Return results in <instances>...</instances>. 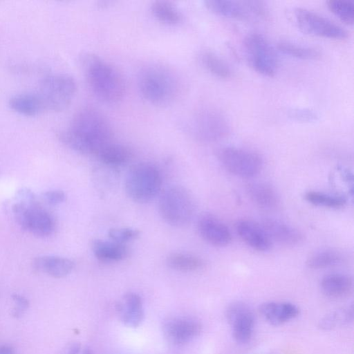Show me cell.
Masks as SVG:
<instances>
[{"label":"cell","instance_id":"obj_1","mask_svg":"<svg viewBox=\"0 0 354 354\" xmlns=\"http://www.w3.org/2000/svg\"><path fill=\"white\" fill-rule=\"evenodd\" d=\"M113 130L105 115L93 107H84L73 115L69 126L59 133L60 140L83 154L97 155L112 142Z\"/></svg>","mask_w":354,"mask_h":354},{"label":"cell","instance_id":"obj_2","mask_svg":"<svg viewBox=\"0 0 354 354\" xmlns=\"http://www.w3.org/2000/svg\"><path fill=\"white\" fill-rule=\"evenodd\" d=\"M82 66L89 88L97 98L109 104L122 99L125 81L111 64L97 55L87 53L82 58Z\"/></svg>","mask_w":354,"mask_h":354},{"label":"cell","instance_id":"obj_3","mask_svg":"<svg viewBox=\"0 0 354 354\" xmlns=\"http://www.w3.org/2000/svg\"><path fill=\"white\" fill-rule=\"evenodd\" d=\"M138 87L147 101L161 106L173 102L180 88L176 73L160 64H150L141 69L138 75Z\"/></svg>","mask_w":354,"mask_h":354},{"label":"cell","instance_id":"obj_4","mask_svg":"<svg viewBox=\"0 0 354 354\" xmlns=\"http://www.w3.org/2000/svg\"><path fill=\"white\" fill-rule=\"evenodd\" d=\"M195 208L192 195L182 186L167 187L162 192L158 201L160 216L167 223L175 227L187 225L194 215Z\"/></svg>","mask_w":354,"mask_h":354},{"label":"cell","instance_id":"obj_5","mask_svg":"<svg viewBox=\"0 0 354 354\" xmlns=\"http://www.w3.org/2000/svg\"><path fill=\"white\" fill-rule=\"evenodd\" d=\"M162 182L160 171L155 165L140 162L128 171L124 183L125 192L132 201L146 203L159 193Z\"/></svg>","mask_w":354,"mask_h":354},{"label":"cell","instance_id":"obj_6","mask_svg":"<svg viewBox=\"0 0 354 354\" xmlns=\"http://www.w3.org/2000/svg\"><path fill=\"white\" fill-rule=\"evenodd\" d=\"M25 201L13 205L12 210L17 223L24 230L39 237H46L55 230V221L51 214L37 204L32 193L22 190Z\"/></svg>","mask_w":354,"mask_h":354},{"label":"cell","instance_id":"obj_7","mask_svg":"<svg viewBox=\"0 0 354 354\" xmlns=\"http://www.w3.org/2000/svg\"><path fill=\"white\" fill-rule=\"evenodd\" d=\"M76 91L77 84L72 76L53 73L43 78L36 92L45 110L61 111L70 105Z\"/></svg>","mask_w":354,"mask_h":354},{"label":"cell","instance_id":"obj_8","mask_svg":"<svg viewBox=\"0 0 354 354\" xmlns=\"http://www.w3.org/2000/svg\"><path fill=\"white\" fill-rule=\"evenodd\" d=\"M187 128L194 138L205 142L221 140L230 132V124L225 115L212 109L196 112L189 121Z\"/></svg>","mask_w":354,"mask_h":354},{"label":"cell","instance_id":"obj_9","mask_svg":"<svg viewBox=\"0 0 354 354\" xmlns=\"http://www.w3.org/2000/svg\"><path fill=\"white\" fill-rule=\"evenodd\" d=\"M216 156L225 169L241 178H252L261 171L263 167L261 156L245 149L223 147L217 151Z\"/></svg>","mask_w":354,"mask_h":354},{"label":"cell","instance_id":"obj_10","mask_svg":"<svg viewBox=\"0 0 354 354\" xmlns=\"http://www.w3.org/2000/svg\"><path fill=\"white\" fill-rule=\"evenodd\" d=\"M243 48L247 60L257 72L273 76L278 67L276 53L269 41L261 34H248L244 39Z\"/></svg>","mask_w":354,"mask_h":354},{"label":"cell","instance_id":"obj_11","mask_svg":"<svg viewBox=\"0 0 354 354\" xmlns=\"http://www.w3.org/2000/svg\"><path fill=\"white\" fill-rule=\"evenodd\" d=\"M296 21L304 32L335 39H342L348 32L341 26L319 14L304 8L295 10Z\"/></svg>","mask_w":354,"mask_h":354},{"label":"cell","instance_id":"obj_12","mask_svg":"<svg viewBox=\"0 0 354 354\" xmlns=\"http://www.w3.org/2000/svg\"><path fill=\"white\" fill-rule=\"evenodd\" d=\"M205 6L219 15L240 20H256L266 16V7L259 1L209 0Z\"/></svg>","mask_w":354,"mask_h":354},{"label":"cell","instance_id":"obj_13","mask_svg":"<svg viewBox=\"0 0 354 354\" xmlns=\"http://www.w3.org/2000/svg\"><path fill=\"white\" fill-rule=\"evenodd\" d=\"M225 316L234 339L241 344L249 342L254 327V316L250 307L241 301L233 302L227 307Z\"/></svg>","mask_w":354,"mask_h":354},{"label":"cell","instance_id":"obj_14","mask_svg":"<svg viewBox=\"0 0 354 354\" xmlns=\"http://www.w3.org/2000/svg\"><path fill=\"white\" fill-rule=\"evenodd\" d=\"M202 330V325L198 320L190 317H174L165 320L162 325V332L168 342L180 346L185 344L196 337Z\"/></svg>","mask_w":354,"mask_h":354},{"label":"cell","instance_id":"obj_15","mask_svg":"<svg viewBox=\"0 0 354 354\" xmlns=\"http://www.w3.org/2000/svg\"><path fill=\"white\" fill-rule=\"evenodd\" d=\"M197 230L205 241L214 246L223 247L232 241L231 232L227 226L212 214H203L199 217Z\"/></svg>","mask_w":354,"mask_h":354},{"label":"cell","instance_id":"obj_16","mask_svg":"<svg viewBox=\"0 0 354 354\" xmlns=\"http://www.w3.org/2000/svg\"><path fill=\"white\" fill-rule=\"evenodd\" d=\"M236 233L248 246L257 251H268L272 241L261 227L252 221L240 220L235 225Z\"/></svg>","mask_w":354,"mask_h":354},{"label":"cell","instance_id":"obj_17","mask_svg":"<svg viewBox=\"0 0 354 354\" xmlns=\"http://www.w3.org/2000/svg\"><path fill=\"white\" fill-rule=\"evenodd\" d=\"M116 310L120 321L128 327H138L144 318L142 300L136 292L126 293L117 304Z\"/></svg>","mask_w":354,"mask_h":354},{"label":"cell","instance_id":"obj_18","mask_svg":"<svg viewBox=\"0 0 354 354\" xmlns=\"http://www.w3.org/2000/svg\"><path fill=\"white\" fill-rule=\"evenodd\" d=\"M260 225L271 241L281 244L295 245L304 240V235L299 230L281 221L267 218Z\"/></svg>","mask_w":354,"mask_h":354},{"label":"cell","instance_id":"obj_19","mask_svg":"<svg viewBox=\"0 0 354 354\" xmlns=\"http://www.w3.org/2000/svg\"><path fill=\"white\" fill-rule=\"evenodd\" d=\"M263 318L272 325H281L294 318L299 313V308L290 302L269 301L259 306Z\"/></svg>","mask_w":354,"mask_h":354},{"label":"cell","instance_id":"obj_20","mask_svg":"<svg viewBox=\"0 0 354 354\" xmlns=\"http://www.w3.org/2000/svg\"><path fill=\"white\" fill-rule=\"evenodd\" d=\"M74 266V262L71 259L58 256H41L33 261L35 270L55 278L67 276L72 272Z\"/></svg>","mask_w":354,"mask_h":354},{"label":"cell","instance_id":"obj_21","mask_svg":"<svg viewBox=\"0 0 354 354\" xmlns=\"http://www.w3.org/2000/svg\"><path fill=\"white\" fill-rule=\"evenodd\" d=\"M321 289L328 297L342 299L348 297L353 292V279L348 275L333 273L324 276L321 281Z\"/></svg>","mask_w":354,"mask_h":354},{"label":"cell","instance_id":"obj_22","mask_svg":"<svg viewBox=\"0 0 354 354\" xmlns=\"http://www.w3.org/2000/svg\"><path fill=\"white\" fill-rule=\"evenodd\" d=\"M246 191L251 201L261 209L274 210L279 205V198L276 191L266 183H250Z\"/></svg>","mask_w":354,"mask_h":354},{"label":"cell","instance_id":"obj_23","mask_svg":"<svg viewBox=\"0 0 354 354\" xmlns=\"http://www.w3.org/2000/svg\"><path fill=\"white\" fill-rule=\"evenodd\" d=\"M91 250L95 257L103 262H116L124 259L129 250L124 244L113 241L94 239L91 241Z\"/></svg>","mask_w":354,"mask_h":354},{"label":"cell","instance_id":"obj_24","mask_svg":"<svg viewBox=\"0 0 354 354\" xmlns=\"http://www.w3.org/2000/svg\"><path fill=\"white\" fill-rule=\"evenodd\" d=\"M10 108L25 116H35L45 111L37 92H26L12 96L8 102Z\"/></svg>","mask_w":354,"mask_h":354},{"label":"cell","instance_id":"obj_25","mask_svg":"<svg viewBox=\"0 0 354 354\" xmlns=\"http://www.w3.org/2000/svg\"><path fill=\"white\" fill-rule=\"evenodd\" d=\"M96 156L106 165L119 166L128 162L133 156V152L124 145L111 142L103 147Z\"/></svg>","mask_w":354,"mask_h":354},{"label":"cell","instance_id":"obj_26","mask_svg":"<svg viewBox=\"0 0 354 354\" xmlns=\"http://www.w3.org/2000/svg\"><path fill=\"white\" fill-rule=\"evenodd\" d=\"M166 262L171 268L182 272L200 270L205 266V262L200 257L183 252L169 254L167 257Z\"/></svg>","mask_w":354,"mask_h":354},{"label":"cell","instance_id":"obj_27","mask_svg":"<svg viewBox=\"0 0 354 354\" xmlns=\"http://www.w3.org/2000/svg\"><path fill=\"white\" fill-rule=\"evenodd\" d=\"M151 12L157 20L165 24L176 25L183 20L181 12L169 1L153 2L151 5Z\"/></svg>","mask_w":354,"mask_h":354},{"label":"cell","instance_id":"obj_28","mask_svg":"<svg viewBox=\"0 0 354 354\" xmlns=\"http://www.w3.org/2000/svg\"><path fill=\"white\" fill-rule=\"evenodd\" d=\"M203 66L210 73L220 78H228L232 70L228 64L221 57L211 51H203L200 55Z\"/></svg>","mask_w":354,"mask_h":354},{"label":"cell","instance_id":"obj_29","mask_svg":"<svg viewBox=\"0 0 354 354\" xmlns=\"http://www.w3.org/2000/svg\"><path fill=\"white\" fill-rule=\"evenodd\" d=\"M353 317V306L342 307L326 315L319 321V326L324 330L333 329L349 323Z\"/></svg>","mask_w":354,"mask_h":354},{"label":"cell","instance_id":"obj_30","mask_svg":"<svg viewBox=\"0 0 354 354\" xmlns=\"http://www.w3.org/2000/svg\"><path fill=\"white\" fill-rule=\"evenodd\" d=\"M277 47L283 53L301 59H317L321 57L320 50L316 48L304 46L288 41L279 42Z\"/></svg>","mask_w":354,"mask_h":354},{"label":"cell","instance_id":"obj_31","mask_svg":"<svg viewBox=\"0 0 354 354\" xmlns=\"http://www.w3.org/2000/svg\"><path fill=\"white\" fill-rule=\"evenodd\" d=\"M342 261V256L334 250H326L311 254L306 261V264L313 269H322L338 264Z\"/></svg>","mask_w":354,"mask_h":354},{"label":"cell","instance_id":"obj_32","mask_svg":"<svg viewBox=\"0 0 354 354\" xmlns=\"http://www.w3.org/2000/svg\"><path fill=\"white\" fill-rule=\"evenodd\" d=\"M304 198L306 201L314 205L328 208L342 207L346 202V199L342 196L315 191L306 192Z\"/></svg>","mask_w":354,"mask_h":354},{"label":"cell","instance_id":"obj_33","mask_svg":"<svg viewBox=\"0 0 354 354\" xmlns=\"http://www.w3.org/2000/svg\"><path fill=\"white\" fill-rule=\"evenodd\" d=\"M329 10L346 24L352 25L354 19L353 1L346 0H330L327 2Z\"/></svg>","mask_w":354,"mask_h":354},{"label":"cell","instance_id":"obj_34","mask_svg":"<svg viewBox=\"0 0 354 354\" xmlns=\"http://www.w3.org/2000/svg\"><path fill=\"white\" fill-rule=\"evenodd\" d=\"M108 234L111 241L125 245L127 242L136 239L140 236V231L131 227L112 228Z\"/></svg>","mask_w":354,"mask_h":354},{"label":"cell","instance_id":"obj_35","mask_svg":"<svg viewBox=\"0 0 354 354\" xmlns=\"http://www.w3.org/2000/svg\"><path fill=\"white\" fill-rule=\"evenodd\" d=\"M289 115L293 119L302 122L315 121L317 119L314 111L306 109H294L290 111Z\"/></svg>","mask_w":354,"mask_h":354},{"label":"cell","instance_id":"obj_36","mask_svg":"<svg viewBox=\"0 0 354 354\" xmlns=\"http://www.w3.org/2000/svg\"><path fill=\"white\" fill-rule=\"evenodd\" d=\"M12 298L15 304L12 315L15 317H21L29 306L28 300L19 294H13Z\"/></svg>","mask_w":354,"mask_h":354},{"label":"cell","instance_id":"obj_37","mask_svg":"<svg viewBox=\"0 0 354 354\" xmlns=\"http://www.w3.org/2000/svg\"><path fill=\"white\" fill-rule=\"evenodd\" d=\"M46 201L52 205L60 204L65 201V193L59 189L50 190L44 194Z\"/></svg>","mask_w":354,"mask_h":354},{"label":"cell","instance_id":"obj_38","mask_svg":"<svg viewBox=\"0 0 354 354\" xmlns=\"http://www.w3.org/2000/svg\"><path fill=\"white\" fill-rule=\"evenodd\" d=\"M62 354H92V352L85 345L80 343H72L63 350Z\"/></svg>","mask_w":354,"mask_h":354},{"label":"cell","instance_id":"obj_39","mask_svg":"<svg viewBox=\"0 0 354 354\" xmlns=\"http://www.w3.org/2000/svg\"><path fill=\"white\" fill-rule=\"evenodd\" d=\"M0 354H15L14 348L7 344H0Z\"/></svg>","mask_w":354,"mask_h":354}]
</instances>
